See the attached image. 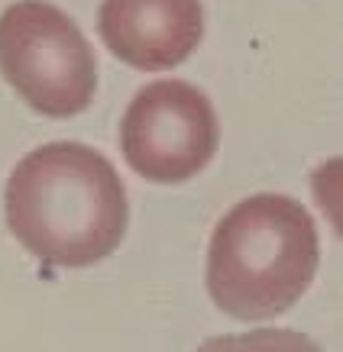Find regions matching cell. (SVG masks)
<instances>
[{
  "mask_svg": "<svg viewBox=\"0 0 343 352\" xmlns=\"http://www.w3.org/2000/svg\"><path fill=\"white\" fill-rule=\"evenodd\" d=\"M220 142L214 104L188 81H152L129 100L120 123V149L152 184H182L211 165Z\"/></svg>",
  "mask_w": 343,
  "mask_h": 352,
  "instance_id": "277c9868",
  "label": "cell"
},
{
  "mask_svg": "<svg viewBox=\"0 0 343 352\" xmlns=\"http://www.w3.org/2000/svg\"><path fill=\"white\" fill-rule=\"evenodd\" d=\"M318 226L289 194H253L224 214L207 249V291L236 320L279 317L311 288Z\"/></svg>",
  "mask_w": 343,
  "mask_h": 352,
  "instance_id": "7a4b0ae2",
  "label": "cell"
},
{
  "mask_svg": "<svg viewBox=\"0 0 343 352\" xmlns=\"http://www.w3.org/2000/svg\"><path fill=\"white\" fill-rule=\"evenodd\" d=\"M194 352H321V346L289 327H279V330L266 327V330L204 340Z\"/></svg>",
  "mask_w": 343,
  "mask_h": 352,
  "instance_id": "8992f818",
  "label": "cell"
},
{
  "mask_svg": "<svg viewBox=\"0 0 343 352\" xmlns=\"http://www.w3.org/2000/svg\"><path fill=\"white\" fill-rule=\"evenodd\" d=\"M0 72L43 117H78L97 91L94 49L78 23L45 0H20L0 13Z\"/></svg>",
  "mask_w": 343,
  "mask_h": 352,
  "instance_id": "3957f363",
  "label": "cell"
},
{
  "mask_svg": "<svg viewBox=\"0 0 343 352\" xmlns=\"http://www.w3.org/2000/svg\"><path fill=\"white\" fill-rule=\"evenodd\" d=\"M97 30L120 62L140 72H169L198 49L204 10L201 0H104Z\"/></svg>",
  "mask_w": 343,
  "mask_h": 352,
  "instance_id": "5b68a950",
  "label": "cell"
},
{
  "mask_svg": "<svg viewBox=\"0 0 343 352\" xmlns=\"http://www.w3.org/2000/svg\"><path fill=\"white\" fill-rule=\"evenodd\" d=\"M7 226L55 268H87L114 256L129 220L117 168L85 142H45L13 168Z\"/></svg>",
  "mask_w": 343,
  "mask_h": 352,
  "instance_id": "6da1fadb",
  "label": "cell"
},
{
  "mask_svg": "<svg viewBox=\"0 0 343 352\" xmlns=\"http://www.w3.org/2000/svg\"><path fill=\"white\" fill-rule=\"evenodd\" d=\"M311 194L327 217V223L333 226V233L343 239V155L327 159L324 165L314 168Z\"/></svg>",
  "mask_w": 343,
  "mask_h": 352,
  "instance_id": "52a82bcc",
  "label": "cell"
}]
</instances>
